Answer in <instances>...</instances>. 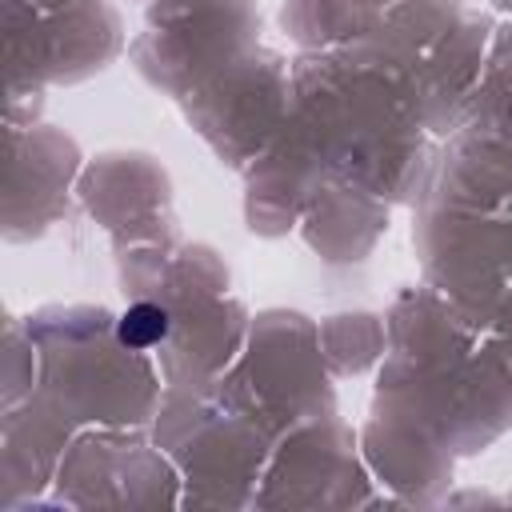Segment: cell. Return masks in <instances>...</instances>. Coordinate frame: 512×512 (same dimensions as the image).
<instances>
[{"label": "cell", "mask_w": 512, "mask_h": 512, "mask_svg": "<svg viewBox=\"0 0 512 512\" xmlns=\"http://www.w3.org/2000/svg\"><path fill=\"white\" fill-rule=\"evenodd\" d=\"M116 336L124 348H152L156 340L168 336V312L156 308V304H132L120 324H116Z\"/></svg>", "instance_id": "obj_1"}]
</instances>
